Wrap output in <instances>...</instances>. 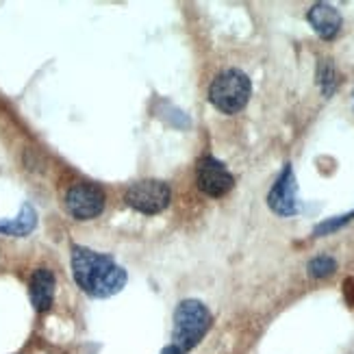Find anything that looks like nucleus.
<instances>
[{"label":"nucleus","mask_w":354,"mask_h":354,"mask_svg":"<svg viewBox=\"0 0 354 354\" xmlns=\"http://www.w3.org/2000/svg\"><path fill=\"white\" fill-rule=\"evenodd\" d=\"M74 281L91 298H109L127 285V272L106 254L74 245L72 248Z\"/></svg>","instance_id":"f257e3e1"},{"label":"nucleus","mask_w":354,"mask_h":354,"mask_svg":"<svg viewBox=\"0 0 354 354\" xmlns=\"http://www.w3.org/2000/svg\"><path fill=\"white\" fill-rule=\"evenodd\" d=\"M211 326L209 309L198 300H185L178 304L174 315V346L183 350H192L200 344Z\"/></svg>","instance_id":"f03ea898"},{"label":"nucleus","mask_w":354,"mask_h":354,"mask_svg":"<svg viewBox=\"0 0 354 354\" xmlns=\"http://www.w3.org/2000/svg\"><path fill=\"white\" fill-rule=\"evenodd\" d=\"M209 98L222 113H239L250 98V79L239 70H226L211 83Z\"/></svg>","instance_id":"7ed1b4c3"},{"label":"nucleus","mask_w":354,"mask_h":354,"mask_svg":"<svg viewBox=\"0 0 354 354\" xmlns=\"http://www.w3.org/2000/svg\"><path fill=\"white\" fill-rule=\"evenodd\" d=\"M170 187L163 180H140L127 192V203L140 213L155 215L170 205Z\"/></svg>","instance_id":"20e7f679"},{"label":"nucleus","mask_w":354,"mask_h":354,"mask_svg":"<svg viewBox=\"0 0 354 354\" xmlns=\"http://www.w3.org/2000/svg\"><path fill=\"white\" fill-rule=\"evenodd\" d=\"M66 207L76 220H94L104 209V194L91 183H79L68 189Z\"/></svg>","instance_id":"39448f33"},{"label":"nucleus","mask_w":354,"mask_h":354,"mask_svg":"<svg viewBox=\"0 0 354 354\" xmlns=\"http://www.w3.org/2000/svg\"><path fill=\"white\" fill-rule=\"evenodd\" d=\"M233 174H230L224 163H220L213 157H205L198 163V187L200 192H205L207 196L220 198L233 189Z\"/></svg>","instance_id":"423d86ee"},{"label":"nucleus","mask_w":354,"mask_h":354,"mask_svg":"<svg viewBox=\"0 0 354 354\" xmlns=\"http://www.w3.org/2000/svg\"><path fill=\"white\" fill-rule=\"evenodd\" d=\"M268 205L274 213L283 215V218L298 213V185L291 165H285L283 174L279 176V180H276L268 196Z\"/></svg>","instance_id":"0eeeda50"},{"label":"nucleus","mask_w":354,"mask_h":354,"mask_svg":"<svg viewBox=\"0 0 354 354\" xmlns=\"http://www.w3.org/2000/svg\"><path fill=\"white\" fill-rule=\"evenodd\" d=\"M309 22L315 28V33L324 39H333L342 28V15L333 5L317 3L309 11Z\"/></svg>","instance_id":"6e6552de"},{"label":"nucleus","mask_w":354,"mask_h":354,"mask_svg":"<svg viewBox=\"0 0 354 354\" xmlns=\"http://www.w3.org/2000/svg\"><path fill=\"white\" fill-rule=\"evenodd\" d=\"M30 300H33L37 311H46L50 309L53 298H55V276L50 270L39 268L35 270V274L30 276Z\"/></svg>","instance_id":"1a4fd4ad"},{"label":"nucleus","mask_w":354,"mask_h":354,"mask_svg":"<svg viewBox=\"0 0 354 354\" xmlns=\"http://www.w3.org/2000/svg\"><path fill=\"white\" fill-rule=\"evenodd\" d=\"M37 224V213L30 205H22L20 215L11 222H0V235H11V237H24Z\"/></svg>","instance_id":"9d476101"},{"label":"nucleus","mask_w":354,"mask_h":354,"mask_svg":"<svg viewBox=\"0 0 354 354\" xmlns=\"http://www.w3.org/2000/svg\"><path fill=\"white\" fill-rule=\"evenodd\" d=\"M337 270L335 259L330 257H315L309 263V274L315 276V279H324V276H330Z\"/></svg>","instance_id":"9b49d317"},{"label":"nucleus","mask_w":354,"mask_h":354,"mask_svg":"<svg viewBox=\"0 0 354 354\" xmlns=\"http://www.w3.org/2000/svg\"><path fill=\"white\" fill-rule=\"evenodd\" d=\"M319 83H322V91H324L326 96L333 94V89L337 85V79H335V68H333V61H324L319 68Z\"/></svg>","instance_id":"f8f14e48"},{"label":"nucleus","mask_w":354,"mask_h":354,"mask_svg":"<svg viewBox=\"0 0 354 354\" xmlns=\"http://www.w3.org/2000/svg\"><path fill=\"white\" fill-rule=\"evenodd\" d=\"M344 291H346V298H348V302L354 306V279H348V281H346V285H344Z\"/></svg>","instance_id":"ddd939ff"},{"label":"nucleus","mask_w":354,"mask_h":354,"mask_svg":"<svg viewBox=\"0 0 354 354\" xmlns=\"http://www.w3.org/2000/svg\"><path fill=\"white\" fill-rule=\"evenodd\" d=\"M161 354H183L176 346H167V348H163V352Z\"/></svg>","instance_id":"4468645a"}]
</instances>
